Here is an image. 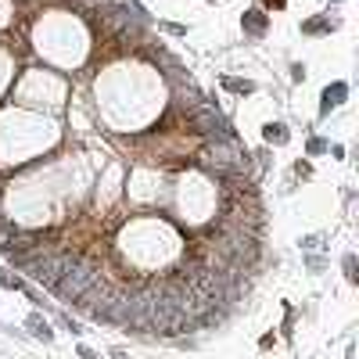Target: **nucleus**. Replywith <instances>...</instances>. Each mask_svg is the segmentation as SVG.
<instances>
[{
    "label": "nucleus",
    "mask_w": 359,
    "mask_h": 359,
    "mask_svg": "<svg viewBox=\"0 0 359 359\" xmlns=\"http://www.w3.org/2000/svg\"><path fill=\"white\" fill-rule=\"evenodd\" d=\"M345 94H349V86H345V83L327 86V90H323V111H331L334 104H341V97H345Z\"/></svg>",
    "instance_id": "nucleus-1"
},
{
    "label": "nucleus",
    "mask_w": 359,
    "mask_h": 359,
    "mask_svg": "<svg viewBox=\"0 0 359 359\" xmlns=\"http://www.w3.org/2000/svg\"><path fill=\"white\" fill-rule=\"evenodd\" d=\"M245 29L255 32V36H259V32H266V15H259V11H248V15H245Z\"/></svg>",
    "instance_id": "nucleus-2"
},
{
    "label": "nucleus",
    "mask_w": 359,
    "mask_h": 359,
    "mask_svg": "<svg viewBox=\"0 0 359 359\" xmlns=\"http://www.w3.org/2000/svg\"><path fill=\"white\" fill-rule=\"evenodd\" d=\"M29 331L36 334V338L51 341V327H47V320H40V316H29Z\"/></svg>",
    "instance_id": "nucleus-3"
},
{
    "label": "nucleus",
    "mask_w": 359,
    "mask_h": 359,
    "mask_svg": "<svg viewBox=\"0 0 359 359\" xmlns=\"http://www.w3.org/2000/svg\"><path fill=\"white\" fill-rule=\"evenodd\" d=\"M266 140H270V144H284L287 130H284V126H266Z\"/></svg>",
    "instance_id": "nucleus-4"
},
{
    "label": "nucleus",
    "mask_w": 359,
    "mask_h": 359,
    "mask_svg": "<svg viewBox=\"0 0 359 359\" xmlns=\"http://www.w3.org/2000/svg\"><path fill=\"white\" fill-rule=\"evenodd\" d=\"M230 90H245V94H251V83H245V79H226Z\"/></svg>",
    "instance_id": "nucleus-5"
},
{
    "label": "nucleus",
    "mask_w": 359,
    "mask_h": 359,
    "mask_svg": "<svg viewBox=\"0 0 359 359\" xmlns=\"http://www.w3.org/2000/svg\"><path fill=\"white\" fill-rule=\"evenodd\" d=\"M323 29H327V22H309L305 26V32H323Z\"/></svg>",
    "instance_id": "nucleus-6"
},
{
    "label": "nucleus",
    "mask_w": 359,
    "mask_h": 359,
    "mask_svg": "<svg viewBox=\"0 0 359 359\" xmlns=\"http://www.w3.org/2000/svg\"><path fill=\"white\" fill-rule=\"evenodd\" d=\"M323 147H327V144H323V140H309V151H312V155H320Z\"/></svg>",
    "instance_id": "nucleus-7"
},
{
    "label": "nucleus",
    "mask_w": 359,
    "mask_h": 359,
    "mask_svg": "<svg viewBox=\"0 0 359 359\" xmlns=\"http://www.w3.org/2000/svg\"><path fill=\"white\" fill-rule=\"evenodd\" d=\"M270 4H276V7H280V4H284V0H270Z\"/></svg>",
    "instance_id": "nucleus-8"
}]
</instances>
